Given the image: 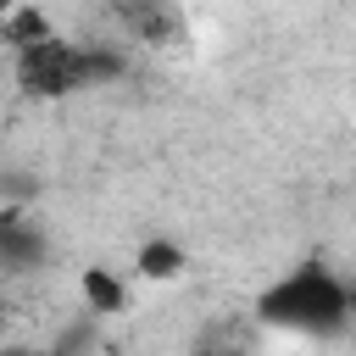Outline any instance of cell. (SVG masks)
Here are the masks:
<instances>
[{"label": "cell", "instance_id": "cell-1", "mask_svg": "<svg viewBox=\"0 0 356 356\" xmlns=\"http://www.w3.org/2000/svg\"><path fill=\"white\" fill-rule=\"evenodd\" d=\"M250 312H256V323H267V328H278V334L328 345V339L350 334V323H356V295H350V284H345L328 261H295V267H284L273 284L256 289V306H250Z\"/></svg>", "mask_w": 356, "mask_h": 356}, {"label": "cell", "instance_id": "cell-2", "mask_svg": "<svg viewBox=\"0 0 356 356\" xmlns=\"http://www.w3.org/2000/svg\"><path fill=\"white\" fill-rule=\"evenodd\" d=\"M122 72H128V61L111 44H72V39H56V33H44L33 44H17V83L28 95H44V100L106 89Z\"/></svg>", "mask_w": 356, "mask_h": 356}, {"label": "cell", "instance_id": "cell-3", "mask_svg": "<svg viewBox=\"0 0 356 356\" xmlns=\"http://www.w3.org/2000/svg\"><path fill=\"white\" fill-rule=\"evenodd\" d=\"M111 11H117V17L128 22V33L145 39V44H167V39L178 33L172 0H111Z\"/></svg>", "mask_w": 356, "mask_h": 356}, {"label": "cell", "instance_id": "cell-4", "mask_svg": "<svg viewBox=\"0 0 356 356\" xmlns=\"http://www.w3.org/2000/svg\"><path fill=\"white\" fill-rule=\"evenodd\" d=\"M0 256H6L11 273H33V267H44V234L28 228V217L11 211V217L0 222Z\"/></svg>", "mask_w": 356, "mask_h": 356}, {"label": "cell", "instance_id": "cell-5", "mask_svg": "<svg viewBox=\"0 0 356 356\" xmlns=\"http://www.w3.org/2000/svg\"><path fill=\"white\" fill-rule=\"evenodd\" d=\"M184 267H189V250H184L178 239H145V245L134 250V278L167 284V278H178Z\"/></svg>", "mask_w": 356, "mask_h": 356}, {"label": "cell", "instance_id": "cell-6", "mask_svg": "<svg viewBox=\"0 0 356 356\" xmlns=\"http://www.w3.org/2000/svg\"><path fill=\"white\" fill-rule=\"evenodd\" d=\"M83 295H89V312H117L122 306V284L106 267H89L83 273Z\"/></svg>", "mask_w": 356, "mask_h": 356}]
</instances>
